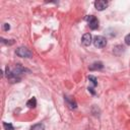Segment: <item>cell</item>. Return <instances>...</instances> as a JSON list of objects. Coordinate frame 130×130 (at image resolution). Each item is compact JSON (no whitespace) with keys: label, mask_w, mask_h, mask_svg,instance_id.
<instances>
[{"label":"cell","mask_w":130,"mask_h":130,"mask_svg":"<svg viewBox=\"0 0 130 130\" xmlns=\"http://www.w3.org/2000/svg\"><path fill=\"white\" fill-rule=\"evenodd\" d=\"M3 127L5 130H14V127L11 123H7V122H3Z\"/></svg>","instance_id":"8fae6325"},{"label":"cell","mask_w":130,"mask_h":130,"mask_svg":"<svg viewBox=\"0 0 130 130\" xmlns=\"http://www.w3.org/2000/svg\"><path fill=\"white\" fill-rule=\"evenodd\" d=\"M64 100H65L67 106H68L70 109H72V110H73V109H76L77 104H76V102H75V100H74L73 98L68 96V95H65V96H64Z\"/></svg>","instance_id":"8992f818"},{"label":"cell","mask_w":130,"mask_h":130,"mask_svg":"<svg viewBox=\"0 0 130 130\" xmlns=\"http://www.w3.org/2000/svg\"><path fill=\"white\" fill-rule=\"evenodd\" d=\"M25 72H29V69L21 66L20 64H16L12 69L6 67V76L10 82H18L20 80V75Z\"/></svg>","instance_id":"6da1fadb"},{"label":"cell","mask_w":130,"mask_h":130,"mask_svg":"<svg viewBox=\"0 0 130 130\" xmlns=\"http://www.w3.org/2000/svg\"><path fill=\"white\" fill-rule=\"evenodd\" d=\"M107 6H108V2L105 1V0H98V1L94 2V7L99 11H102V10L106 9Z\"/></svg>","instance_id":"5b68a950"},{"label":"cell","mask_w":130,"mask_h":130,"mask_svg":"<svg viewBox=\"0 0 130 130\" xmlns=\"http://www.w3.org/2000/svg\"><path fill=\"white\" fill-rule=\"evenodd\" d=\"M26 106H27L29 109L35 108V107L37 106V100H36V98H31L30 100H28L27 103H26Z\"/></svg>","instance_id":"9c48e42d"},{"label":"cell","mask_w":130,"mask_h":130,"mask_svg":"<svg viewBox=\"0 0 130 130\" xmlns=\"http://www.w3.org/2000/svg\"><path fill=\"white\" fill-rule=\"evenodd\" d=\"M30 130H45V126L43 123H38V124H35L34 126H31Z\"/></svg>","instance_id":"30bf717a"},{"label":"cell","mask_w":130,"mask_h":130,"mask_svg":"<svg viewBox=\"0 0 130 130\" xmlns=\"http://www.w3.org/2000/svg\"><path fill=\"white\" fill-rule=\"evenodd\" d=\"M104 65L102 62H94L89 66V70H99V69H102Z\"/></svg>","instance_id":"ba28073f"},{"label":"cell","mask_w":130,"mask_h":130,"mask_svg":"<svg viewBox=\"0 0 130 130\" xmlns=\"http://www.w3.org/2000/svg\"><path fill=\"white\" fill-rule=\"evenodd\" d=\"M125 43H126V45H128V46H130V34L129 35H127L126 37H125Z\"/></svg>","instance_id":"5bb4252c"},{"label":"cell","mask_w":130,"mask_h":130,"mask_svg":"<svg viewBox=\"0 0 130 130\" xmlns=\"http://www.w3.org/2000/svg\"><path fill=\"white\" fill-rule=\"evenodd\" d=\"M93 45L96 48H104L107 45V39L103 36H96L93 39Z\"/></svg>","instance_id":"3957f363"},{"label":"cell","mask_w":130,"mask_h":130,"mask_svg":"<svg viewBox=\"0 0 130 130\" xmlns=\"http://www.w3.org/2000/svg\"><path fill=\"white\" fill-rule=\"evenodd\" d=\"M9 41H11V40H9ZM8 40H4L3 38H1V43H3V44H6V45H12V44H14V41L12 40V42H9Z\"/></svg>","instance_id":"4fadbf2b"},{"label":"cell","mask_w":130,"mask_h":130,"mask_svg":"<svg viewBox=\"0 0 130 130\" xmlns=\"http://www.w3.org/2000/svg\"><path fill=\"white\" fill-rule=\"evenodd\" d=\"M88 90H89V91H90L92 94H94V93H95V92L93 91V88H92V87H88Z\"/></svg>","instance_id":"2e32d148"},{"label":"cell","mask_w":130,"mask_h":130,"mask_svg":"<svg viewBox=\"0 0 130 130\" xmlns=\"http://www.w3.org/2000/svg\"><path fill=\"white\" fill-rule=\"evenodd\" d=\"M86 21H87V23H88V26L91 28V29H96L98 27H99V20H98V18L95 17V16H93V15H88V16H86Z\"/></svg>","instance_id":"277c9868"},{"label":"cell","mask_w":130,"mask_h":130,"mask_svg":"<svg viewBox=\"0 0 130 130\" xmlns=\"http://www.w3.org/2000/svg\"><path fill=\"white\" fill-rule=\"evenodd\" d=\"M9 28H10V25H9L8 23H4V24H3V29H4V30H8Z\"/></svg>","instance_id":"9a60e30c"},{"label":"cell","mask_w":130,"mask_h":130,"mask_svg":"<svg viewBox=\"0 0 130 130\" xmlns=\"http://www.w3.org/2000/svg\"><path fill=\"white\" fill-rule=\"evenodd\" d=\"M88 80L91 82V84H92V86H95L96 84H98V81H96V78H95V76H93V75H89L88 76Z\"/></svg>","instance_id":"7c38bea8"},{"label":"cell","mask_w":130,"mask_h":130,"mask_svg":"<svg viewBox=\"0 0 130 130\" xmlns=\"http://www.w3.org/2000/svg\"><path fill=\"white\" fill-rule=\"evenodd\" d=\"M16 55L18 57H21V58H31L32 57V52L27 49L26 47H19L16 49L15 51Z\"/></svg>","instance_id":"7a4b0ae2"},{"label":"cell","mask_w":130,"mask_h":130,"mask_svg":"<svg viewBox=\"0 0 130 130\" xmlns=\"http://www.w3.org/2000/svg\"><path fill=\"white\" fill-rule=\"evenodd\" d=\"M91 41H92V39H91V35H90V34L86 32V34H84V35L82 36L81 43H82L83 46H89V45L91 44Z\"/></svg>","instance_id":"52a82bcc"}]
</instances>
